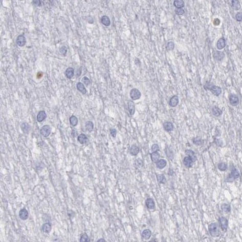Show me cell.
Here are the masks:
<instances>
[{
	"mask_svg": "<svg viewBox=\"0 0 242 242\" xmlns=\"http://www.w3.org/2000/svg\"><path fill=\"white\" fill-rule=\"evenodd\" d=\"M240 177V173L238 171V170L235 168L234 166L231 167V173L228 175V177L226 178V182H232L236 179Z\"/></svg>",
	"mask_w": 242,
	"mask_h": 242,
	"instance_id": "obj_1",
	"label": "cell"
},
{
	"mask_svg": "<svg viewBox=\"0 0 242 242\" xmlns=\"http://www.w3.org/2000/svg\"><path fill=\"white\" fill-rule=\"evenodd\" d=\"M209 231L212 237H218L220 235V231L218 225L216 223H213L209 225Z\"/></svg>",
	"mask_w": 242,
	"mask_h": 242,
	"instance_id": "obj_2",
	"label": "cell"
},
{
	"mask_svg": "<svg viewBox=\"0 0 242 242\" xmlns=\"http://www.w3.org/2000/svg\"><path fill=\"white\" fill-rule=\"evenodd\" d=\"M207 87H208V90H210V92H211L214 95L216 96H218L222 93V89L220 87H218V86L214 85H209L208 84H207L206 85L204 86V88L206 89Z\"/></svg>",
	"mask_w": 242,
	"mask_h": 242,
	"instance_id": "obj_3",
	"label": "cell"
},
{
	"mask_svg": "<svg viewBox=\"0 0 242 242\" xmlns=\"http://www.w3.org/2000/svg\"><path fill=\"white\" fill-rule=\"evenodd\" d=\"M130 95L131 98L133 100L135 101L140 98V97H141V93H140V92L138 89H133L132 90L130 91Z\"/></svg>",
	"mask_w": 242,
	"mask_h": 242,
	"instance_id": "obj_4",
	"label": "cell"
},
{
	"mask_svg": "<svg viewBox=\"0 0 242 242\" xmlns=\"http://www.w3.org/2000/svg\"><path fill=\"white\" fill-rule=\"evenodd\" d=\"M51 131H52V129H51L50 127L48 125H44L40 130L41 135L45 137L49 136L50 135Z\"/></svg>",
	"mask_w": 242,
	"mask_h": 242,
	"instance_id": "obj_5",
	"label": "cell"
},
{
	"mask_svg": "<svg viewBox=\"0 0 242 242\" xmlns=\"http://www.w3.org/2000/svg\"><path fill=\"white\" fill-rule=\"evenodd\" d=\"M229 103L232 106H237L239 104V99L236 94H231L229 96Z\"/></svg>",
	"mask_w": 242,
	"mask_h": 242,
	"instance_id": "obj_6",
	"label": "cell"
},
{
	"mask_svg": "<svg viewBox=\"0 0 242 242\" xmlns=\"http://www.w3.org/2000/svg\"><path fill=\"white\" fill-rule=\"evenodd\" d=\"M218 221L220 222V225L223 231H226L228 226V220L224 217H221L219 218Z\"/></svg>",
	"mask_w": 242,
	"mask_h": 242,
	"instance_id": "obj_7",
	"label": "cell"
},
{
	"mask_svg": "<svg viewBox=\"0 0 242 242\" xmlns=\"http://www.w3.org/2000/svg\"><path fill=\"white\" fill-rule=\"evenodd\" d=\"M16 44L19 47H23V46H25L26 43V39L25 38V36L23 35H19L16 38Z\"/></svg>",
	"mask_w": 242,
	"mask_h": 242,
	"instance_id": "obj_8",
	"label": "cell"
},
{
	"mask_svg": "<svg viewBox=\"0 0 242 242\" xmlns=\"http://www.w3.org/2000/svg\"><path fill=\"white\" fill-rule=\"evenodd\" d=\"M225 53L222 52H220V51H214V52L213 56L214 59L217 61H221L224 59L225 58Z\"/></svg>",
	"mask_w": 242,
	"mask_h": 242,
	"instance_id": "obj_9",
	"label": "cell"
},
{
	"mask_svg": "<svg viewBox=\"0 0 242 242\" xmlns=\"http://www.w3.org/2000/svg\"><path fill=\"white\" fill-rule=\"evenodd\" d=\"M179 102V100L178 96L175 95L171 97V99H170L169 105H170L171 107H175L177 105H178Z\"/></svg>",
	"mask_w": 242,
	"mask_h": 242,
	"instance_id": "obj_10",
	"label": "cell"
},
{
	"mask_svg": "<svg viewBox=\"0 0 242 242\" xmlns=\"http://www.w3.org/2000/svg\"><path fill=\"white\" fill-rule=\"evenodd\" d=\"M226 45V39L224 38H221L217 41V47L218 50H222L223 48L225 47Z\"/></svg>",
	"mask_w": 242,
	"mask_h": 242,
	"instance_id": "obj_11",
	"label": "cell"
},
{
	"mask_svg": "<svg viewBox=\"0 0 242 242\" xmlns=\"http://www.w3.org/2000/svg\"><path fill=\"white\" fill-rule=\"evenodd\" d=\"M183 165H185L186 168H190L193 165V163H194L193 160L190 157L186 156L183 159Z\"/></svg>",
	"mask_w": 242,
	"mask_h": 242,
	"instance_id": "obj_12",
	"label": "cell"
},
{
	"mask_svg": "<svg viewBox=\"0 0 242 242\" xmlns=\"http://www.w3.org/2000/svg\"><path fill=\"white\" fill-rule=\"evenodd\" d=\"M46 117H47V114H46V112L44 110H42L38 113L36 119H37V121L38 122H41L44 120H45Z\"/></svg>",
	"mask_w": 242,
	"mask_h": 242,
	"instance_id": "obj_13",
	"label": "cell"
},
{
	"mask_svg": "<svg viewBox=\"0 0 242 242\" xmlns=\"http://www.w3.org/2000/svg\"><path fill=\"white\" fill-rule=\"evenodd\" d=\"M19 216L21 219L23 220H27L28 217H29V213L26 209H22L19 211Z\"/></svg>",
	"mask_w": 242,
	"mask_h": 242,
	"instance_id": "obj_14",
	"label": "cell"
},
{
	"mask_svg": "<svg viewBox=\"0 0 242 242\" xmlns=\"http://www.w3.org/2000/svg\"><path fill=\"white\" fill-rule=\"evenodd\" d=\"M128 109L129 113L131 116H133L135 113V105L132 101H129L128 102Z\"/></svg>",
	"mask_w": 242,
	"mask_h": 242,
	"instance_id": "obj_15",
	"label": "cell"
},
{
	"mask_svg": "<svg viewBox=\"0 0 242 242\" xmlns=\"http://www.w3.org/2000/svg\"><path fill=\"white\" fill-rule=\"evenodd\" d=\"M212 113L215 117H219L222 114V111L217 106H214L211 109Z\"/></svg>",
	"mask_w": 242,
	"mask_h": 242,
	"instance_id": "obj_16",
	"label": "cell"
},
{
	"mask_svg": "<svg viewBox=\"0 0 242 242\" xmlns=\"http://www.w3.org/2000/svg\"><path fill=\"white\" fill-rule=\"evenodd\" d=\"M129 151H130V153L131 155L136 156V155H138V153L139 152V148L137 145H131V147L130 148Z\"/></svg>",
	"mask_w": 242,
	"mask_h": 242,
	"instance_id": "obj_17",
	"label": "cell"
},
{
	"mask_svg": "<svg viewBox=\"0 0 242 242\" xmlns=\"http://www.w3.org/2000/svg\"><path fill=\"white\" fill-rule=\"evenodd\" d=\"M163 126L164 130L168 132L171 131H173L174 129L173 124L170 122H165V123L163 124Z\"/></svg>",
	"mask_w": 242,
	"mask_h": 242,
	"instance_id": "obj_18",
	"label": "cell"
},
{
	"mask_svg": "<svg viewBox=\"0 0 242 242\" xmlns=\"http://www.w3.org/2000/svg\"><path fill=\"white\" fill-rule=\"evenodd\" d=\"M21 128L23 133H29L30 131V126L29 124H27V122H23V123L21 125Z\"/></svg>",
	"mask_w": 242,
	"mask_h": 242,
	"instance_id": "obj_19",
	"label": "cell"
},
{
	"mask_svg": "<svg viewBox=\"0 0 242 242\" xmlns=\"http://www.w3.org/2000/svg\"><path fill=\"white\" fill-rule=\"evenodd\" d=\"M145 205L149 210H152L155 208V203L152 199H147L145 201Z\"/></svg>",
	"mask_w": 242,
	"mask_h": 242,
	"instance_id": "obj_20",
	"label": "cell"
},
{
	"mask_svg": "<svg viewBox=\"0 0 242 242\" xmlns=\"http://www.w3.org/2000/svg\"><path fill=\"white\" fill-rule=\"evenodd\" d=\"M78 140L81 144H85L88 142V138L85 134H81L78 136Z\"/></svg>",
	"mask_w": 242,
	"mask_h": 242,
	"instance_id": "obj_21",
	"label": "cell"
},
{
	"mask_svg": "<svg viewBox=\"0 0 242 242\" xmlns=\"http://www.w3.org/2000/svg\"><path fill=\"white\" fill-rule=\"evenodd\" d=\"M42 230L44 233L49 234L52 230V225L50 223H46L42 225Z\"/></svg>",
	"mask_w": 242,
	"mask_h": 242,
	"instance_id": "obj_22",
	"label": "cell"
},
{
	"mask_svg": "<svg viewBox=\"0 0 242 242\" xmlns=\"http://www.w3.org/2000/svg\"><path fill=\"white\" fill-rule=\"evenodd\" d=\"M231 6L235 10H238L241 8V4L238 0H233L231 2Z\"/></svg>",
	"mask_w": 242,
	"mask_h": 242,
	"instance_id": "obj_23",
	"label": "cell"
},
{
	"mask_svg": "<svg viewBox=\"0 0 242 242\" xmlns=\"http://www.w3.org/2000/svg\"><path fill=\"white\" fill-rule=\"evenodd\" d=\"M76 87H77V89L81 93H82L84 94L87 93V90H86L85 86H84V85L82 83V82H78V83L77 84V85H76Z\"/></svg>",
	"mask_w": 242,
	"mask_h": 242,
	"instance_id": "obj_24",
	"label": "cell"
},
{
	"mask_svg": "<svg viewBox=\"0 0 242 242\" xmlns=\"http://www.w3.org/2000/svg\"><path fill=\"white\" fill-rule=\"evenodd\" d=\"M65 76L68 79H72L74 76V69L72 67H69L66 69Z\"/></svg>",
	"mask_w": 242,
	"mask_h": 242,
	"instance_id": "obj_25",
	"label": "cell"
},
{
	"mask_svg": "<svg viewBox=\"0 0 242 242\" xmlns=\"http://www.w3.org/2000/svg\"><path fill=\"white\" fill-rule=\"evenodd\" d=\"M167 162L164 159H160L156 162V167L159 169H163L166 167Z\"/></svg>",
	"mask_w": 242,
	"mask_h": 242,
	"instance_id": "obj_26",
	"label": "cell"
},
{
	"mask_svg": "<svg viewBox=\"0 0 242 242\" xmlns=\"http://www.w3.org/2000/svg\"><path fill=\"white\" fill-rule=\"evenodd\" d=\"M174 6L177 9H182L185 6V2L183 0H175L174 1Z\"/></svg>",
	"mask_w": 242,
	"mask_h": 242,
	"instance_id": "obj_27",
	"label": "cell"
},
{
	"mask_svg": "<svg viewBox=\"0 0 242 242\" xmlns=\"http://www.w3.org/2000/svg\"><path fill=\"white\" fill-rule=\"evenodd\" d=\"M101 23H102V24H104V26H109L110 25V18H108V16H103L102 18H101Z\"/></svg>",
	"mask_w": 242,
	"mask_h": 242,
	"instance_id": "obj_28",
	"label": "cell"
},
{
	"mask_svg": "<svg viewBox=\"0 0 242 242\" xmlns=\"http://www.w3.org/2000/svg\"><path fill=\"white\" fill-rule=\"evenodd\" d=\"M151 235V231L150 229H145L142 232V236L144 239L148 240L150 238Z\"/></svg>",
	"mask_w": 242,
	"mask_h": 242,
	"instance_id": "obj_29",
	"label": "cell"
},
{
	"mask_svg": "<svg viewBox=\"0 0 242 242\" xmlns=\"http://www.w3.org/2000/svg\"><path fill=\"white\" fill-rule=\"evenodd\" d=\"M185 154H186L187 156H188L189 157H190L191 158H192L194 162H195V160H197L196 156H195L194 152L193 151H192L191 150H185Z\"/></svg>",
	"mask_w": 242,
	"mask_h": 242,
	"instance_id": "obj_30",
	"label": "cell"
},
{
	"mask_svg": "<svg viewBox=\"0 0 242 242\" xmlns=\"http://www.w3.org/2000/svg\"><path fill=\"white\" fill-rule=\"evenodd\" d=\"M159 157H160V155L157 151L152 152L151 154V160L153 162H157L158 161Z\"/></svg>",
	"mask_w": 242,
	"mask_h": 242,
	"instance_id": "obj_31",
	"label": "cell"
},
{
	"mask_svg": "<svg viewBox=\"0 0 242 242\" xmlns=\"http://www.w3.org/2000/svg\"><path fill=\"white\" fill-rule=\"evenodd\" d=\"M85 130L91 132L92 131V130H93V127H94V125L93 123L91 121H87L85 124Z\"/></svg>",
	"mask_w": 242,
	"mask_h": 242,
	"instance_id": "obj_32",
	"label": "cell"
},
{
	"mask_svg": "<svg viewBox=\"0 0 242 242\" xmlns=\"http://www.w3.org/2000/svg\"><path fill=\"white\" fill-rule=\"evenodd\" d=\"M70 125L73 126V127H75V126L77 125L78 123V119L77 117L74 116H72L70 117Z\"/></svg>",
	"mask_w": 242,
	"mask_h": 242,
	"instance_id": "obj_33",
	"label": "cell"
},
{
	"mask_svg": "<svg viewBox=\"0 0 242 242\" xmlns=\"http://www.w3.org/2000/svg\"><path fill=\"white\" fill-rule=\"evenodd\" d=\"M222 210L225 213H228L231 211V206L229 205L226 204V203H223L221 206Z\"/></svg>",
	"mask_w": 242,
	"mask_h": 242,
	"instance_id": "obj_34",
	"label": "cell"
},
{
	"mask_svg": "<svg viewBox=\"0 0 242 242\" xmlns=\"http://www.w3.org/2000/svg\"><path fill=\"white\" fill-rule=\"evenodd\" d=\"M157 181L159 182V183L164 184L165 182H166V178H165V175L163 174L157 175Z\"/></svg>",
	"mask_w": 242,
	"mask_h": 242,
	"instance_id": "obj_35",
	"label": "cell"
},
{
	"mask_svg": "<svg viewBox=\"0 0 242 242\" xmlns=\"http://www.w3.org/2000/svg\"><path fill=\"white\" fill-rule=\"evenodd\" d=\"M218 170L221 171H225L228 169V165L226 163H224V162H222V163H218Z\"/></svg>",
	"mask_w": 242,
	"mask_h": 242,
	"instance_id": "obj_36",
	"label": "cell"
},
{
	"mask_svg": "<svg viewBox=\"0 0 242 242\" xmlns=\"http://www.w3.org/2000/svg\"><path fill=\"white\" fill-rule=\"evenodd\" d=\"M80 242H90V238H89V237L88 236L87 234H83L81 235L80 238Z\"/></svg>",
	"mask_w": 242,
	"mask_h": 242,
	"instance_id": "obj_37",
	"label": "cell"
},
{
	"mask_svg": "<svg viewBox=\"0 0 242 242\" xmlns=\"http://www.w3.org/2000/svg\"><path fill=\"white\" fill-rule=\"evenodd\" d=\"M174 49V43L173 41H169L166 46V50L167 51H170L173 50Z\"/></svg>",
	"mask_w": 242,
	"mask_h": 242,
	"instance_id": "obj_38",
	"label": "cell"
},
{
	"mask_svg": "<svg viewBox=\"0 0 242 242\" xmlns=\"http://www.w3.org/2000/svg\"><path fill=\"white\" fill-rule=\"evenodd\" d=\"M135 165L136 168H141L144 165L143 160L140 159H136L135 162Z\"/></svg>",
	"mask_w": 242,
	"mask_h": 242,
	"instance_id": "obj_39",
	"label": "cell"
},
{
	"mask_svg": "<svg viewBox=\"0 0 242 242\" xmlns=\"http://www.w3.org/2000/svg\"><path fill=\"white\" fill-rule=\"evenodd\" d=\"M193 143L196 145H201L203 143V140L200 137H196L193 139Z\"/></svg>",
	"mask_w": 242,
	"mask_h": 242,
	"instance_id": "obj_40",
	"label": "cell"
},
{
	"mask_svg": "<svg viewBox=\"0 0 242 242\" xmlns=\"http://www.w3.org/2000/svg\"><path fill=\"white\" fill-rule=\"evenodd\" d=\"M59 52L62 54H64V55H65V54L67 53V48L65 46H62L59 49Z\"/></svg>",
	"mask_w": 242,
	"mask_h": 242,
	"instance_id": "obj_41",
	"label": "cell"
},
{
	"mask_svg": "<svg viewBox=\"0 0 242 242\" xmlns=\"http://www.w3.org/2000/svg\"><path fill=\"white\" fill-rule=\"evenodd\" d=\"M82 82H83V83L86 85H89L90 83V79L88 78L87 77H86V76H84V78H82Z\"/></svg>",
	"mask_w": 242,
	"mask_h": 242,
	"instance_id": "obj_42",
	"label": "cell"
},
{
	"mask_svg": "<svg viewBox=\"0 0 242 242\" xmlns=\"http://www.w3.org/2000/svg\"><path fill=\"white\" fill-rule=\"evenodd\" d=\"M175 13L177 15H182L185 13V10L183 9H177L175 10Z\"/></svg>",
	"mask_w": 242,
	"mask_h": 242,
	"instance_id": "obj_43",
	"label": "cell"
},
{
	"mask_svg": "<svg viewBox=\"0 0 242 242\" xmlns=\"http://www.w3.org/2000/svg\"><path fill=\"white\" fill-rule=\"evenodd\" d=\"M235 19L237 21H242V12H238L235 15Z\"/></svg>",
	"mask_w": 242,
	"mask_h": 242,
	"instance_id": "obj_44",
	"label": "cell"
},
{
	"mask_svg": "<svg viewBox=\"0 0 242 242\" xmlns=\"http://www.w3.org/2000/svg\"><path fill=\"white\" fill-rule=\"evenodd\" d=\"M159 150V147L157 144H153L151 147V151L152 152H156Z\"/></svg>",
	"mask_w": 242,
	"mask_h": 242,
	"instance_id": "obj_45",
	"label": "cell"
},
{
	"mask_svg": "<svg viewBox=\"0 0 242 242\" xmlns=\"http://www.w3.org/2000/svg\"><path fill=\"white\" fill-rule=\"evenodd\" d=\"M110 134L113 137H115L116 136V134H117L116 130V129H114V128L110 129Z\"/></svg>",
	"mask_w": 242,
	"mask_h": 242,
	"instance_id": "obj_46",
	"label": "cell"
},
{
	"mask_svg": "<svg viewBox=\"0 0 242 242\" xmlns=\"http://www.w3.org/2000/svg\"><path fill=\"white\" fill-rule=\"evenodd\" d=\"M41 1H39V0H37V1H32V3L34 4L35 6H40L41 5Z\"/></svg>",
	"mask_w": 242,
	"mask_h": 242,
	"instance_id": "obj_47",
	"label": "cell"
},
{
	"mask_svg": "<svg viewBox=\"0 0 242 242\" xmlns=\"http://www.w3.org/2000/svg\"><path fill=\"white\" fill-rule=\"evenodd\" d=\"M215 144H216L218 146H219V147H221V146L222 145V142L221 141V140H220V139H216V140H215Z\"/></svg>",
	"mask_w": 242,
	"mask_h": 242,
	"instance_id": "obj_48",
	"label": "cell"
},
{
	"mask_svg": "<svg viewBox=\"0 0 242 242\" xmlns=\"http://www.w3.org/2000/svg\"><path fill=\"white\" fill-rule=\"evenodd\" d=\"M220 20L218 19H215L214 21V24L215 26H218V24H220Z\"/></svg>",
	"mask_w": 242,
	"mask_h": 242,
	"instance_id": "obj_49",
	"label": "cell"
},
{
	"mask_svg": "<svg viewBox=\"0 0 242 242\" xmlns=\"http://www.w3.org/2000/svg\"><path fill=\"white\" fill-rule=\"evenodd\" d=\"M53 242H61V241L59 239V238H54L53 240Z\"/></svg>",
	"mask_w": 242,
	"mask_h": 242,
	"instance_id": "obj_50",
	"label": "cell"
},
{
	"mask_svg": "<svg viewBox=\"0 0 242 242\" xmlns=\"http://www.w3.org/2000/svg\"><path fill=\"white\" fill-rule=\"evenodd\" d=\"M97 242H107V241H106L104 239V238H100V239H99L98 240H97Z\"/></svg>",
	"mask_w": 242,
	"mask_h": 242,
	"instance_id": "obj_51",
	"label": "cell"
},
{
	"mask_svg": "<svg viewBox=\"0 0 242 242\" xmlns=\"http://www.w3.org/2000/svg\"><path fill=\"white\" fill-rule=\"evenodd\" d=\"M149 242H156V241L155 240H151V241H149Z\"/></svg>",
	"mask_w": 242,
	"mask_h": 242,
	"instance_id": "obj_52",
	"label": "cell"
}]
</instances>
